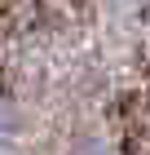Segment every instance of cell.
I'll list each match as a JSON object with an SVG mask.
<instances>
[{
	"label": "cell",
	"instance_id": "obj_1",
	"mask_svg": "<svg viewBox=\"0 0 150 155\" xmlns=\"http://www.w3.org/2000/svg\"><path fill=\"white\" fill-rule=\"evenodd\" d=\"M84 155H97V151H84Z\"/></svg>",
	"mask_w": 150,
	"mask_h": 155
}]
</instances>
